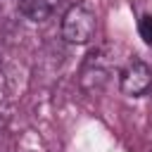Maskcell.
I'll list each match as a JSON object with an SVG mask.
<instances>
[{"instance_id":"6da1fadb","label":"cell","mask_w":152,"mask_h":152,"mask_svg":"<svg viewBox=\"0 0 152 152\" xmlns=\"http://www.w3.org/2000/svg\"><path fill=\"white\" fill-rule=\"evenodd\" d=\"M97 19L88 5H71L62 17V38L74 45H86L95 38Z\"/></svg>"},{"instance_id":"7a4b0ae2","label":"cell","mask_w":152,"mask_h":152,"mask_svg":"<svg viewBox=\"0 0 152 152\" xmlns=\"http://www.w3.org/2000/svg\"><path fill=\"white\" fill-rule=\"evenodd\" d=\"M119 88L126 95H145L152 88V66L142 59L128 62L119 74Z\"/></svg>"},{"instance_id":"3957f363","label":"cell","mask_w":152,"mask_h":152,"mask_svg":"<svg viewBox=\"0 0 152 152\" xmlns=\"http://www.w3.org/2000/svg\"><path fill=\"white\" fill-rule=\"evenodd\" d=\"M59 5L62 0H19V12L31 21H45Z\"/></svg>"},{"instance_id":"277c9868","label":"cell","mask_w":152,"mask_h":152,"mask_svg":"<svg viewBox=\"0 0 152 152\" xmlns=\"http://www.w3.org/2000/svg\"><path fill=\"white\" fill-rule=\"evenodd\" d=\"M138 33H140V38H142L147 45H152V14H142V17H140V21H138Z\"/></svg>"}]
</instances>
